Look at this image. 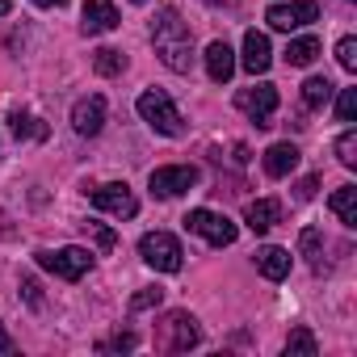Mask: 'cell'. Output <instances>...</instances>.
I'll return each mask as SVG.
<instances>
[{
  "label": "cell",
  "mask_w": 357,
  "mask_h": 357,
  "mask_svg": "<svg viewBox=\"0 0 357 357\" xmlns=\"http://www.w3.org/2000/svg\"><path fill=\"white\" fill-rule=\"evenodd\" d=\"M151 47L160 55V63L168 72H190L194 68V34L190 26L181 22V13H176L172 5H164L151 22Z\"/></svg>",
  "instance_id": "obj_1"
},
{
  "label": "cell",
  "mask_w": 357,
  "mask_h": 357,
  "mask_svg": "<svg viewBox=\"0 0 357 357\" xmlns=\"http://www.w3.org/2000/svg\"><path fill=\"white\" fill-rule=\"evenodd\" d=\"M135 105H139V118H143L155 135H168V139H181V135H185V118H181V109L172 105V97H168L164 89H143Z\"/></svg>",
  "instance_id": "obj_2"
},
{
  "label": "cell",
  "mask_w": 357,
  "mask_h": 357,
  "mask_svg": "<svg viewBox=\"0 0 357 357\" xmlns=\"http://www.w3.org/2000/svg\"><path fill=\"white\" fill-rule=\"evenodd\" d=\"M198 340H202V332L190 311H168L155 328V349H164V353H190Z\"/></svg>",
  "instance_id": "obj_3"
},
{
  "label": "cell",
  "mask_w": 357,
  "mask_h": 357,
  "mask_svg": "<svg viewBox=\"0 0 357 357\" xmlns=\"http://www.w3.org/2000/svg\"><path fill=\"white\" fill-rule=\"evenodd\" d=\"M139 257H143L151 269H160V273H176V269L185 265L181 244H176V236H168V231H147V236L139 240Z\"/></svg>",
  "instance_id": "obj_4"
},
{
  "label": "cell",
  "mask_w": 357,
  "mask_h": 357,
  "mask_svg": "<svg viewBox=\"0 0 357 357\" xmlns=\"http://www.w3.org/2000/svg\"><path fill=\"white\" fill-rule=\"evenodd\" d=\"M38 257V265L43 269H51L55 278H63V282H80L89 269H93V252L89 248H76V244H68V248H43V252H34Z\"/></svg>",
  "instance_id": "obj_5"
},
{
  "label": "cell",
  "mask_w": 357,
  "mask_h": 357,
  "mask_svg": "<svg viewBox=\"0 0 357 357\" xmlns=\"http://www.w3.org/2000/svg\"><path fill=\"white\" fill-rule=\"evenodd\" d=\"M185 227H190L194 236H202L206 244H215V248H227V244H236V236H240V227H236L227 215L206 211V206L190 211V215H185Z\"/></svg>",
  "instance_id": "obj_6"
},
{
  "label": "cell",
  "mask_w": 357,
  "mask_h": 357,
  "mask_svg": "<svg viewBox=\"0 0 357 357\" xmlns=\"http://www.w3.org/2000/svg\"><path fill=\"white\" fill-rule=\"evenodd\" d=\"M198 176H202V172H198L194 164H168V168H155V172L147 176V185H151L155 198H176V194L194 190Z\"/></svg>",
  "instance_id": "obj_7"
},
{
  "label": "cell",
  "mask_w": 357,
  "mask_h": 357,
  "mask_svg": "<svg viewBox=\"0 0 357 357\" xmlns=\"http://www.w3.org/2000/svg\"><path fill=\"white\" fill-rule=\"evenodd\" d=\"M265 22H269L273 30L290 34V30H303V26L319 22V5H315V0H290V5H273V9L265 13Z\"/></svg>",
  "instance_id": "obj_8"
},
{
  "label": "cell",
  "mask_w": 357,
  "mask_h": 357,
  "mask_svg": "<svg viewBox=\"0 0 357 357\" xmlns=\"http://www.w3.org/2000/svg\"><path fill=\"white\" fill-rule=\"evenodd\" d=\"M236 105H240L257 126H269V118H273V109H278V89H273V84L240 89V93H236Z\"/></svg>",
  "instance_id": "obj_9"
},
{
  "label": "cell",
  "mask_w": 357,
  "mask_h": 357,
  "mask_svg": "<svg viewBox=\"0 0 357 357\" xmlns=\"http://www.w3.org/2000/svg\"><path fill=\"white\" fill-rule=\"evenodd\" d=\"M101 126H105V97H80L72 105V130L93 139V135H101Z\"/></svg>",
  "instance_id": "obj_10"
},
{
  "label": "cell",
  "mask_w": 357,
  "mask_h": 357,
  "mask_svg": "<svg viewBox=\"0 0 357 357\" xmlns=\"http://www.w3.org/2000/svg\"><path fill=\"white\" fill-rule=\"evenodd\" d=\"M93 206L97 211H109L118 219H135L139 215V198L126 185H101V190H93Z\"/></svg>",
  "instance_id": "obj_11"
},
{
  "label": "cell",
  "mask_w": 357,
  "mask_h": 357,
  "mask_svg": "<svg viewBox=\"0 0 357 357\" xmlns=\"http://www.w3.org/2000/svg\"><path fill=\"white\" fill-rule=\"evenodd\" d=\"M118 9H114V0H84V13H80V30L84 34H109L118 30Z\"/></svg>",
  "instance_id": "obj_12"
},
{
  "label": "cell",
  "mask_w": 357,
  "mask_h": 357,
  "mask_svg": "<svg viewBox=\"0 0 357 357\" xmlns=\"http://www.w3.org/2000/svg\"><path fill=\"white\" fill-rule=\"evenodd\" d=\"M244 223H248V231L265 236L273 223H282V202H278V198H257V202H248V206H244Z\"/></svg>",
  "instance_id": "obj_13"
},
{
  "label": "cell",
  "mask_w": 357,
  "mask_h": 357,
  "mask_svg": "<svg viewBox=\"0 0 357 357\" xmlns=\"http://www.w3.org/2000/svg\"><path fill=\"white\" fill-rule=\"evenodd\" d=\"M269 63H273L269 38H265L261 30H248V34H244V68H248L252 76H265V72H269Z\"/></svg>",
  "instance_id": "obj_14"
},
{
  "label": "cell",
  "mask_w": 357,
  "mask_h": 357,
  "mask_svg": "<svg viewBox=\"0 0 357 357\" xmlns=\"http://www.w3.org/2000/svg\"><path fill=\"white\" fill-rule=\"evenodd\" d=\"M206 72H211L215 84H227V80H231V72H236V51H231L223 38H215V43L206 47Z\"/></svg>",
  "instance_id": "obj_15"
},
{
  "label": "cell",
  "mask_w": 357,
  "mask_h": 357,
  "mask_svg": "<svg viewBox=\"0 0 357 357\" xmlns=\"http://www.w3.org/2000/svg\"><path fill=\"white\" fill-rule=\"evenodd\" d=\"M257 269L269 278V282H282L286 273H290V252L286 248H278V244H265V248H257Z\"/></svg>",
  "instance_id": "obj_16"
},
{
  "label": "cell",
  "mask_w": 357,
  "mask_h": 357,
  "mask_svg": "<svg viewBox=\"0 0 357 357\" xmlns=\"http://www.w3.org/2000/svg\"><path fill=\"white\" fill-rule=\"evenodd\" d=\"M294 168H298V147L294 143H273L265 151V172L269 176H290Z\"/></svg>",
  "instance_id": "obj_17"
},
{
  "label": "cell",
  "mask_w": 357,
  "mask_h": 357,
  "mask_svg": "<svg viewBox=\"0 0 357 357\" xmlns=\"http://www.w3.org/2000/svg\"><path fill=\"white\" fill-rule=\"evenodd\" d=\"M332 215L344 223V227H357V185H340L332 198H328Z\"/></svg>",
  "instance_id": "obj_18"
},
{
  "label": "cell",
  "mask_w": 357,
  "mask_h": 357,
  "mask_svg": "<svg viewBox=\"0 0 357 357\" xmlns=\"http://www.w3.org/2000/svg\"><path fill=\"white\" fill-rule=\"evenodd\" d=\"M315 55H319V38H311V34H303V38H294L286 47V63L290 68H307V63H315Z\"/></svg>",
  "instance_id": "obj_19"
},
{
  "label": "cell",
  "mask_w": 357,
  "mask_h": 357,
  "mask_svg": "<svg viewBox=\"0 0 357 357\" xmlns=\"http://www.w3.org/2000/svg\"><path fill=\"white\" fill-rule=\"evenodd\" d=\"M93 68H97V76H122L126 72V55L114 51V47H101V51H93Z\"/></svg>",
  "instance_id": "obj_20"
},
{
  "label": "cell",
  "mask_w": 357,
  "mask_h": 357,
  "mask_svg": "<svg viewBox=\"0 0 357 357\" xmlns=\"http://www.w3.org/2000/svg\"><path fill=\"white\" fill-rule=\"evenodd\" d=\"M332 80L328 76H311L307 84H303V105H311V109H319V105H328L332 101Z\"/></svg>",
  "instance_id": "obj_21"
},
{
  "label": "cell",
  "mask_w": 357,
  "mask_h": 357,
  "mask_svg": "<svg viewBox=\"0 0 357 357\" xmlns=\"http://www.w3.org/2000/svg\"><path fill=\"white\" fill-rule=\"evenodd\" d=\"M135 344H139L135 332H114V336H101L97 340V353H130Z\"/></svg>",
  "instance_id": "obj_22"
},
{
  "label": "cell",
  "mask_w": 357,
  "mask_h": 357,
  "mask_svg": "<svg viewBox=\"0 0 357 357\" xmlns=\"http://www.w3.org/2000/svg\"><path fill=\"white\" fill-rule=\"evenodd\" d=\"M286 353H303V357H315V353H319V344H315V336H311L307 328H294V332L286 336Z\"/></svg>",
  "instance_id": "obj_23"
},
{
  "label": "cell",
  "mask_w": 357,
  "mask_h": 357,
  "mask_svg": "<svg viewBox=\"0 0 357 357\" xmlns=\"http://www.w3.org/2000/svg\"><path fill=\"white\" fill-rule=\"evenodd\" d=\"M9 126H13V135H17V139H30V135H34V139H43V135H47V126H34V118H30V114H22V109H13V114H9Z\"/></svg>",
  "instance_id": "obj_24"
},
{
  "label": "cell",
  "mask_w": 357,
  "mask_h": 357,
  "mask_svg": "<svg viewBox=\"0 0 357 357\" xmlns=\"http://www.w3.org/2000/svg\"><path fill=\"white\" fill-rule=\"evenodd\" d=\"M336 160H340L344 168H353V164H357V130H353V126L336 139Z\"/></svg>",
  "instance_id": "obj_25"
},
{
  "label": "cell",
  "mask_w": 357,
  "mask_h": 357,
  "mask_svg": "<svg viewBox=\"0 0 357 357\" xmlns=\"http://www.w3.org/2000/svg\"><path fill=\"white\" fill-rule=\"evenodd\" d=\"M298 248H303V257H311V261L319 265V257H324V236H319V227H303Z\"/></svg>",
  "instance_id": "obj_26"
},
{
  "label": "cell",
  "mask_w": 357,
  "mask_h": 357,
  "mask_svg": "<svg viewBox=\"0 0 357 357\" xmlns=\"http://www.w3.org/2000/svg\"><path fill=\"white\" fill-rule=\"evenodd\" d=\"M357 118V89H340L336 97V122H353Z\"/></svg>",
  "instance_id": "obj_27"
},
{
  "label": "cell",
  "mask_w": 357,
  "mask_h": 357,
  "mask_svg": "<svg viewBox=\"0 0 357 357\" xmlns=\"http://www.w3.org/2000/svg\"><path fill=\"white\" fill-rule=\"evenodd\" d=\"M336 63L344 72H357V38H340L336 43Z\"/></svg>",
  "instance_id": "obj_28"
},
{
  "label": "cell",
  "mask_w": 357,
  "mask_h": 357,
  "mask_svg": "<svg viewBox=\"0 0 357 357\" xmlns=\"http://www.w3.org/2000/svg\"><path fill=\"white\" fill-rule=\"evenodd\" d=\"M84 231H89V236L97 240V248H101V252H109V248L118 244V236H114V231H109L105 223H93V219H89V223H84Z\"/></svg>",
  "instance_id": "obj_29"
},
{
  "label": "cell",
  "mask_w": 357,
  "mask_h": 357,
  "mask_svg": "<svg viewBox=\"0 0 357 357\" xmlns=\"http://www.w3.org/2000/svg\"><path fill=\"white\" fill-rule=\"evenodd\" d=\"M160 303H164V290L160 286H147V290H139L130 298V311H147V307H160Z\"/></svg>",
  "instance_id": "obj_30"
},
{
  "label": "cell",
  "mask_w": 357,
  "mask_h": 357,
  "mask_svg": "<svg viewBox=\"0 0 357 357\" xmlns=\"http://www.w3.org/2000/svg\"><path fill=\"white\" fill-rule=\"evenodd\" d=\"M22 298H26L34 311L43 307V294H38V282H34V278H22Z\"/></svg>",
  "instance_id": "obj_31"
},
{
  "label": "cell",
  "mask_w": 357,
  "mask_h": 357,
  "mask_svg": "<svg viewBox=\"0 0 357 357\" xmlns=\"http://www.w3.org/2000/svg\"><path fill=\"white\" fill-rule=\"evenodd\" d=\"M315 190H319V176H303V181H298V202L315 198Z\"/></svg>",
  "instance_id": "obj_32"
},
{
  "label": "cell",
  "mask_w": 357,
  "mask_h": 357,
  "mask_svg": "<svg viewBox=\"0 0 357 357\" xmlns=\"http://www.w3.org/2000/svg\"><path fill=\"white\" fill-rule=\"evenodd\" d=\"M0 353H13V336L5 332V324H0Z\"/></svg>",
  "instance_id": "obj_33"
},
{
  "label": "cell",
  "mask_w": 357,
  "mask_h": 357,
  "mask_svg": "<svg viewBox=\"0 0 357 357\" xmlns=\"http://www.w3.org/2000/svg\"><path fill=\"white\" fill-rule=\"evenodd\" d=\"M34 5H38V9H63L68 0H34Z\"/></svg>",
  "instance_id": "obj_34"
},
{
  "label": "cell",
  "mask_w": 357,
  "mask_h": 357,
  "mask_svg": "<svg viewBox=\"0 0 357 357\" xmlns=\"http://www.w3.org/2000/svg\"><path fill=\"white\" fill-rule=\"evenodd\" d=\"M9 5H13V0H0V17H5V13H9Z\"/></svg>",
  "instance_id": "obj_35"
},
{
  "label": "cell",
  "mask_w": 357,
  "mask_h": 357,
  "mask_svg": "<svg viewBox=\"0 0 357 357\" xmlns=\"http://www.w3.org/2000/svg\"><path fill=\"white\" fill-rule=\"evenodd\" d=\"M130 5H147V0H130Z\"/></svg>",
  "instance_id": "obj_36"
}]
</instances>
